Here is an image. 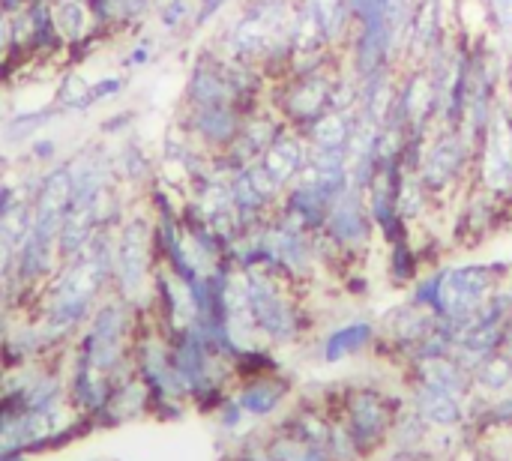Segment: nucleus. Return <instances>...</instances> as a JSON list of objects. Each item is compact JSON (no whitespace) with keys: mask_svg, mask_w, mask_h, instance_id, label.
I'll list each match as a JSON object with an SVG mask.
<instances>
[{"mask_svg":"<svg viewBox=\"0 0 512 461\" xmlns=\"http://www.w3.org/2000/svg\"><path fill=\"white\" fill-rule=\"evenodd\" d=\"M375 342H378V324L369 321V318H354V321H345V324L333 327L321 339L318 357H321V363L336 366V363H345L351 357H360V354L372 351Z\"/></svg>","mask_w":512,"mask_h":461,"instance_id":"f3484780","label":"nucleus"},{"mask_svg":"<svg viewBox=\"0 0 512 461\" xmlns=\"http://www.w3.org/2000/svg\"><path fill=\"white\" fill-rule=\"evenodd\" d=\"M426 258L417 246V240H399L387 246V276L393 288H411L426 273Z\"/></svg>","mask_w":512,"mask_h":461,"instance_id":"412c9836","label":"nucleus"},{"mask_svg":"<svg viewBox=\"0 0 512 461\" xmlns=\"http://www.w3.org/2000/svg\"><path fill=\"white\" fill-rule=\"evenodd\" d=\"M246 114L237 105H201V108H177L174 123L183 126L198 147H204L210 156L222 153L234 144V138L243 129Z\"/></svg>","mask_w":512,"mask_h":461,"instance_id":"9d476101","label":"nucleus"},{"mask_svg":"<svg viewBox=\"0 0 512 461\" xmlns=\"http://www.w3.org/2000/svg\"><path fill=\"white\" fill-rule=\"evenodd\" d=\"M12 45V12L0 9V57L9 51Z\"/></svg>","mask_w":512,"mask_h":461,"instance_id":"72a5a7b5","label":"nucleus"},{"mask_svg":"<svg viewBox=\"0 0 512 461\" xmlns=\"http://www.w3.org/2000/svg\"><path fill=\"white\" fill-rule=\"evenodd\" d=\"M405 369H408V381H417V384L453 393V396H459L465 402H471V396H474L471 372L453 354L429 357V360H411Z\"/></svg>","mask_w":512,"mask_h":461,"instance_id":"dca6fc26","label":"nucleus"},{"mask_svg":"<svg viewBox=\"0 0 512 461\" xmlns=\"http://www.w3.org/2000/svg\"><path fill=\"white\" fill-rule=\"evenodd\" d=\"M339 69H342V57L309 72H288L282 81L270 84L267 105L282 117L285 126L306 129L318 114L330 108V93Z\"/></svg>","mask_w":512,"mask_h":461,"instance_id":"0eeeda50","label":"nucleus"},{"mask_svg":"<svg viewBox=\"0 0 512 461\" xmlns=\"http://www.w3.org/2000/svg\"><path fill=\"white\" fill-rule=\"evenodd\" d=\"M471 384H474V396L477 399H495L501 393L512 390V363L507 351H498L492 357H486L474 372H471Z\"/></svg>","mask_w":512,"mask_h":461,"instance_id":"4be33fe9","label":"nucleus"},{"mask_svg":"<svg viewBox=\"0 0 512 461\" xmlns=\"http://www.w3.org/2000/svg\"><path fill=\"white\" fill-rule=\"evenodd\" d=\"M156 54H159V42L153 39V36H135L132 42H129V48L123 51V57H120V72H126V75H132V72H138V69H147L153 60H156Z\"/></svg>","mask_w":512,"mask_h":461,"instance_id":"bb28decb","label":"nucleus"},{"mask_svg":"<svg viewBox=\"0 0 512 461\" xmlns=\"http://www.w3.org/2000/svg\"><path fill=\"white\" fill-rule=\"evenodd\" d=\"M24 153H27V165H39V168H51L54 162H60V153H63V144L57 135H36L24 144Z\"/></svg>","mask_w":512,"mask_h":461,"instance_id":"cd10ccee","label":"nucleus"},{"mask_svg":"<svg viewBox=\"0 0 512 461\" xmlns=\"http://www.w3.org/2000/svg\"><path fill=\"white\" fill-rule=\"evenodd\" d=\"M309 141H306V135L300 132V129H294V126H285L276 138H273V144L267 147V153L261 156V165L267 168V174L282 186V189H288L300 174H303V168L309 165Z\"/></svg>","mask_w":512,"mask_h":461,"instance_id":"ddd939ff","label":"nucleus"},{"mask_svg":"<svg viewBox=\"0 0 512 461\" xmlns=\"http://www.w3.org/2000/svg\"><path fill=\"white\" fill-rule=\"evenodd\" d=\"M483 18H486V30L498 48L512 57V0H480Z\"/></svg>","mask_w":512,"mask_h":461,"instance_id":"a878e982","label":"nucleus"},{"mask_svg":"<svg viewBox=\"0 0 512 461\" xmlns=\"http://www.w3.org/2000/svg\"><path fill=\"white\" fill-rule=\"evenodd\" d=\"M357 126V111H336L327 108L324 114H318L306 129H300L309 141L312 150H348L351 135Z\"/></svg>","mask_w":512,"mask_h":461,"instance_id":"a211bd4d","label":"nucleus"},{"mask_svg":"<svg viewBox=\"0 0 512 461\" xmlns=\"http://www.w3.org/2000/svg\"><path fill=\"white\" fill-rule=\"evenodd\" d=\"M0 461H24V459H15V456H3Z\"/></svg>","mask_w":512,"mask_h":461,"instance_id":"e433bc0d","label":"nucleus"},{"mask_svg":"<svg viewBox=\"0 0 512 461\" xmlns=\"http://www.w3.org/2000/svg\"><path fill=\"white\" fill-rule=\"evenodd\" d=\"M438 273V297H435V318H447L456 327L465 324L489 294L512 279V261H468V264H444L435 267Z\"/></svg>","mask_w":512,"mask_h":461,"instance_id":"423d86ee","label":"nucleus"},{"mask_svg":"<svg viewBox=\"0 0 512 461\" xmlns=\"http://www.w3.org/2000/svg\"><path fill=\"white\" fill-rule=\"evenodd\" d=\"M156 267L159 258L153 243V216L138 198L114 231V291L138 306L144 291L153 288Z\"/></svg>","mask_w":512,"mask_h":461,"instance_id":"20e7f679","label":"nucleus"},{"mask_svg":"<svg viewBox=\"0 0 512 461\" xmlns=\"http://www.w3.org/2000/svg\"><path fill=\"white\" fill-rule=\"evenodd\" d=\"M234 3L240 0H195V18H192V36L210 30Z\"/></svg>","mask_w":512,"mask_h":461,"instance_id":"c85d7f7f","label":"nucleus"},{"mask_svg":"<svg viewBox=\"0 0 512 461\" xmlns=\"http://www.w3.org/2000/svg\"><path fill=\"white\" fill-rule=\"evenodd\" d=\"M474 186L512 204V102L501 96L492 123L477 141Z\"/></svg>","mask_w":512,"mask_h":461,"instance_id":"6e6552de","label":"nucleus"},{"mask_svg":"<svg viewBox=\"0 0 512 461\" xmlns=\"http://www.w3.org/2000/svg\"><path fill=\"white\" fill-rule=\"evenodd\" d=\"M51 102L60 108V114H90L96 108L93 102V78H87L78 66H69L60 72L57 84H54V93H51Z\"/></svg>","mask_w":512,"mask_h":461,"instance_id":"aec40b11","label":"nucleus"},{"mask_svg":"<svg viewBox=\"0 0 512 461\" xmlns=\"http://www.w3.org/2000/svg\"><path fill=\"white\" fill-rule=\"evenodd\" d=\"M510 210V201H504V198L471 183L450 207L447 240L456 249H474V246L486 243L489 237H495L507 225Z\"/></svg>","mask_w":512,"mask_h":461,"instance_id":"1a4fd4ad","label":"nucleus"},{"mask_svg":"<svg viewBox=\"0 0 512 461\" xmlns=\"http://www.w3.org/2000/svg\"><path fill=\"white\" fill-rule=\"evenodd\" d=\"M321 402L327 414L345 426L363 459H369L390 441L396 417L405 408V399H393L378 387H339Z\"/></svg>","mask_w":512,"mask_h":461,"instance_id":"7ed1b4c3","label":"nucleus"},{"mask_svg":"<svg viewBox=\"0 0 512 461\" xmlns=\"http://www.w3.org/2000/svg\"><path fill=\"white\" fill-rule=\"evenodd\" d=\"M129 87V75L126 72H108V75H99L93 78V102L96 105H105V102H114L126 93Z\"/></svg>","mask_w":512,"mask_h":461,"instance_id":"c756f323","label":"nucleus"},{"mask_svg":"<svg viewBox=\"0 0 512 461\" xmlns=\"http://www.w3.org/2000/svg\"><path fill=\"white\" fill-rule=\"evenodd\" d=\"M405 405L429 423V429H441V432H450V429H459L468 423V402L453 396V393H444V390H435V387H426V384H417V381H408V396H405Z\"/></svg>","mask_w":512,"mask_h":461,"instance_id":"f8f14e48","label":"nucleus"},{"mask_svg":"<svg viewBox=\"0 0 512 461\" xmlns=\"http://www.w3.org/2000/svg\"><path fill=\"white\" fill-rule=\"evenodd\" d=\"M192 18H195V0H156L153 21L168 36H192Z\"/></svg>","mask_w":512,"mask_h":461,"instance_id":"393cba45","label":"nucleus"},{"mask_svg":"<svg viewBox=\"0 0 512 461\" xmlns=\"http://www.w3.org/2000/svg\"><path fill=\"white\" fill-rule=\"evenodd\" d=\"M135 111H120V114H111V117H105L102 123H99V135L102 138H123V135H129L132 129H135Z\"/></svg>","mask_w":512,"mask_h":461,"instance_id":"2f4dec72","label":"nucleus"},{"mask_svg":"<svg viewBox=\"0 0 512 461\" xmlns=\"http://www.w3.org/2000/svg\"><path fill=\"white\" fill-rule=\"evenodd\" d=\"M51 15H54L57 33L63 39V48L75 45L93 33V18L87 9V0H51Z\"/></svg>","mask_w":512,"mask_h":461,"instance_id":"5701e85b","label":"nucleus"},{"mask_svg":"<svg viewBox=\"0 0 512 461\" xmlns=\"http://www.w3.org/2000/svg\"><path fill=\"white\" fill-rule=\"evenodd\" d=\"M21 198H27L24 195V189L18 186V183H12V180H0V219L21 201ZM33 201V198H30Z\"/></svg>","mask_w":512,"mask_h":461,"instance_id":"473e14b6","label":"nucleus"},{"mask_svg":"<svg viewBox=\"0 0 512 461\" xmlns=\"http://www.w3.org/2000/svg\"><path fill=\"white\" fill-rule=\"evenodd\" d=\"M291 378L282 375V372H270V375H258V378H246V381H237V390H234V399L237 405L243 408L246 417H273L288 399H291Z\"/></svg>","mask_w":512,"mask_h":461,"instance_id":"4468645a","label":"nucleus"},{"mask_svg":"<svg viewBox=\"0 0 512 461\" xmlns=\"http://www.w3.org/2000/svg\"><path fill=\"white\" fill-rule=\"evenodd\" d=\"M114 165H117L120 183L135 198H141L144 189L159 177V159L147 150V144L135 132L117 138V144H114Z\"/></svg>","mask_w":512,"mask_h":461,"instance_id":"2eb2a0df","label":"nucleus"},{"mask_svg":"<svg viewBox=\"0 0 512 461\" xmlns=\"http://www.w3.org/2000/svg\"><path fill=\"white\" fill-rule=\"evenodd\" d=\"M60 108L54 102H39V105H30V108H18L12 111L6 120H3V141L12 144V147H24L30 138L42 135L54 120H60Z\"/></svg>","mask_w":512,"mask_h":461,"instance_id":"6ab92c4d","label":"nucleus"},{"mask_svg":"<svg viewBox=\"0 0 512 461\" xmlns=\"http://www.w3.org/2000/svg\"><path fill=\"white\" fill-rule=\"evenodd\" d=\"M291 21L294 0H240L237 12L219 24L210 45L222 57L255 63L273 84L291 72L297 57L291 45Z\"/></svg>","mask_w":512,"mask_h":461,"instance_id":"f257e3e1","label":"nucleus"},{"mask_svg":"<svg viewBox=\"0 0 512 461\" xmlns=\"http://www.w3.org/2000/svg\"><path fill=\"white\" fill-rule=\"evenodd\" d=\"M486 459L512 461V426L507 429H486Z\"/></svg>","mask_w":512,"mask_h":461,"instance_id":"7c9ffc66","label":"nucleus"},{"mask_svg":"<svg viewBox=\"0 0 512 461\" xmlns=\"http://www.w3.org/2000/svg\"><path fill=\"white\" fill-rule=\"evenodd\" d=\"M456 33V21L447 12V0H414L408 45H405V66H423L429 54Z\"/></svg>","mask_w":512,"mask_h":461,"instance_id":"9b49d317","label":"nucleus"},{"mask_svg":"<svg viewBox=\"0 0 512 461\" xmlns=\"http://www.w3.org/2000/svg\"><path fill=\"white\" fill-rule=\"evenodd\" d=\"M27 3H51V0H24V6H27Z\"/></svg>","mask_w":512,"mask_h":461,"instance_id":"f704fd0d","label":"nucleus"},{"mask_svg":"<svg viewBox=\"0 0 512 461\" xmlns=\"http://www.w3.org/2000/svg\"><path fill=\"white\" fill-rule=\"evenodd\" d=\"M474 153L477 147L459 129H432L417 174L438 207L450 210L453 201L474 183Z\"/></svg>","mask_w":512,"mask_h":461,"instance_id":"39448f33","label":"nucleus"},{"mask_svg":"<svg viewBox=\"0 0 512 461\" xmlns=\"http://www.w3.org/2000/svg\"><path fill=\"white\" fill-rule=\"evenodd\" d=\"M504 351H507V357H510V363H512V342L507 345V348H504Z\"/></svg>","mask_w":512,"mask_h":461,"instance_id":"c9c22d12","label":"nucleus"},{"mask_svg":"<svg viewBox=\"0 0 512 461\" xmlns=\"http://www.w3.org/2000/svg\"><path fill=\"white\" fill-rule=\"evenodd\" d=\"M243 279H246L249 312L264 345L288 348L297 345L306 333H312V318L300 288L264 270H249L243 273Z\"/></svg>","mask_w":512,"mask_h":461,"instance_id":"f03ea898","label":"nucleus"},{"mask_svg":"<svg viewBox=\"0 0 512 461\" xmlns=\"http://www.w3.org/2000/svg\"><path fill=\"white\" fill-rule=\"evenodd\" d=\"M306 3H309V9L315 12V18L321 21L330 48L342 54V48H345V42H348V36H351V27H354L351 3H348V0H306Z\"/></svg>","mask_w":512,"mask_h":461,"instance_id":"b1692460","label":"nucleus"}]
</instances>
